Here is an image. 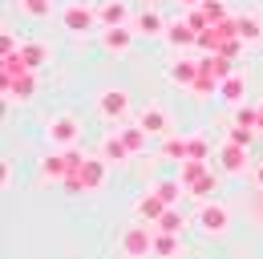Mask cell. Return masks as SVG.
<instances>
[{"mask_svg": "<svg viewBox=\"0 0 263 259\" xmlns=\"http://www.w3.org/2000/svg\"><path fill=\"white\" fill-rule=\"evenodd\" d=\"M118 251H122V259H150L154 255V227L150 223L126 227L122 239H118Z\"/></svg>", "mask_w": 263, "mask_h": 259, "instance_id": "obj_3", "label": "cell"}, {"mask_svg": "<svg viewBox=\"0 0 263 259\" xmlns=\"http://www.w3.org/2000/svg\"><path fill=\"white\" fill-rule=\"evenodd\" d=\"M247 146H235V142H223V150H219V170L223 174H247Z\"/></svg>", "mask_w": 263, "mask_h": 259, "instance_id": "obj_13", "label": "cell"}, {"mask_svg": "<svg viewBox=\"0 0 263 259\" xmlns=\"http://www.w3.org/2000/svg\"><path fill=\"white\" fill-rule=\"evenodd\" d=\"M101 158L105 162H130V146L122 142V134H105V142H101Z\"/></svg>", "mask_w": 263, "mask_h": 259, "instance_id": "obj_18", "label": "cell"}, {"mask_svg": "<svg viewBox=\"0 0 263 259\" xmlns=\"http://www.w3.org/2000/svg\"><path fill=\"white\" fill-rule=\"evenodd\" d=\"M174 255H182V235H170V231L154 227V259H174Z\"/></svg>", "mask_w": 263, "mask_h": 259, "instance_id": "obj_17", "label": "cell"}, {"mask_svg": "<svg viewBox=\"0 0 263 259\" xmlns=\"http://www.w3.org/2000/svg\"><path fill=\"white\" fill-rule=\"evenodd\" d=\"M16 4H21V12H25V16H36V21L53 12V0H16Z\"/></svg>", "mask_w": 263, "mask_h": 259, "instance_id": "obj_28", "label": "cell"}, {"mask_svg": "<svg viewBox=\"0 0 263 259\" xmlns=\"http://www.w3.org/2000/svg\"><path fill=\"white\" fill-rule=\"evenodd\" d=\"M195 227L206 235V239H223L231 231V207L227 202H219V198H211V202H202L195 211Z\"/></svg>", "mask_w": 263, "mask_h": 259, "instance_id": "obj_2", "label": "cell"}, {"mask_svg": "<svg viewBox=\"0 0 263 259\" xmlns=\"http://www.w3.org/2000/svg\"><path fill=\"white\" fill-rule=\"evenodd\" d=\"M206 174H211V166H206V162H198V158H186V162H182V170H178V182H182V187L191 191V187H195L198 178H206Z\"/></svg>", "mask_w": 263, "mask_h": 259, "instance_id": "obj_21", "label": "cell"}, {"mask_svg": "<svg viewBox=\"0 0 263 259\" xmlns=\"http://www.w3.org/2000/svg\"><path fill=\"white\" fill-rule=\"evenodd\" d=\"M202 4H215V0H202Z\"/></svg>", "mask_w": 263, "mask_h": 259, "instance_id": "obj_33", "label": "cell"}, {"mask_svg": "<svg viewBox=\"0 0 263 259\" xmlns=\"http://www.w3.org/2000/svg\"><path fill=\"white\" fill-rule=\"evenodd\" d=\"M77 138H81V118L77 114H53L49 122H45V142H49V150H73L77 146Z\"/></svg>", "mask_w": 263, "mask_h": 259, "instance_id": "obj_1", "label": "cell"}, {"mask_svg": "<svg viewBox=\"0 0 263 259\" xmlns=\"http://www.w3.org/2000/svg\"><path fill=\"white\" fill-rule=\"evenodd\" d=\"M178 4H182V8H198L202 0H178Z\"/></svg>", "mask_w": 263, "mask_h": 259, "instance_id": "obj_31", "label": "cell"}, {"mask_svg": "<svg viewBox=\"0 0 263 259\" xmlns=\"http://www.w3.org/2000/svg\"><path fill=\"white\" fill-rule=\"evenodd\" d=\"M130 25H134L138 36H150V41H154V36H166V21H162V12H158L154 4H146L142 12H134Z\"/></svg>", "mask_w": 263, "mask_h": 259, "instance_id": "obj_10", "label": "cell"}, {"mask_svg": "<svg viewBox=\"0 0 263 259\" xmlns=\"http://www.w3.org/2000/svg\"><path fill=\"white\" fill-rule=\"evenodd\" d=\"M162 41H166V45H174V49H191V45H198V29L182 16V21H170V25H166Z\"/></svg>", "mask_w": 263, "mask_h": 259, "instance_id": "obj_16", "label": "cell"}, {"mask_svg": "<svg viewBox=\"0 0 263 259\" xmlns=\"http://www.w3.org/2000/svg\"><path fill=\"white\" fill-rule=\"evenodd\" d=\"M138 126L146 130L150 138H170V134H174V122H170V114H166L162 105H146V109H138Z\"/></svg>", "mask_w": 263, "mask_h": 259, "instance_id": "obj_8", "label": "cell"}, {"mask_svg": "<svg viewBox=\"0 0 263 259\" xmlns=\"http://www.w3.org/2000/svg\"><path fill=\"white\" fill-rule=\"evenodd\" d=\"M134 41H138V32H134V25H118V29H101V45H105V53H130Z\"/></svg>", "mask_w": 263, "mask_h": 259, "instance_id": "obj_11", "label": "cell"}, {"mask_svg": "<svg viewBox=\"0 0 263 259\" xmlns=\"http://www.w3.org/2000/svg\"><path fill=\"white\" fill-rule=\"evenodd\" d=\"M247 85H251V73H243V69H235L227 81L219 85V97L227 101V105H243L247 101Z\"/></svg>", "mask_w": 263, "mask_h": 259, "instance_id": "obj_14", "label": "cell"}, {"mask_svg": "<svg viewBox=\"0 0 263 259\" xmlns=\"http://www.w3.org/2000/svg\"><path fill=\"white\" fill-rule=\"evenodd\" d=\"M105 170H109V162H105V158H85L65 178V187H69V191H81V194H93V191L105 187Z\"/></svg>", "mask_w": 263, "mask_h": 259, "instance_id": "obj_4", "label": "cell"}, {"mask_svg": "<svg viewBox=\"0 0 263 259\" xmlns=\"http://www.w3.org/2000/svg\"><path fill=\"white\" fill-rule=\"evenodd\" d=\"M130 109H134V101L126 85H105L98 94V114L105 122H122V118H130Z\"/></svg>", "mask_w": 263, "mask_h": 259, "instance_id": "obj_6", "label": "cell"}, {"mask_svg": "<svg viewBox=\"0 0 263 259\" xmlns=\"http://www.w3.org/2000/svg\"><path fill=\"white\" fill-rule=\"evenodd\" d=\"M251 138H255V130H251V126H239V122H235L231 134H227V142H235V146H251Z\"/></svg>", "mask_w": 263, "mask_h": 259, "instance_id": "obj_29", "label": "cell"}, {"mask_svg": "<svg viewBox=\"0 0 263 259\" xmlns=\"http://www.w3.org/2000/svg\"><path fill=\"white\" fill-rule=\"evenodd\" d=\"M61 25H65V32H77V36L101 29L98 8H93V4H85V0H69V4H61Z\"/></svg>", "mask_w": 263, "mask_h": 259, "instance_id": "obj_5", "label": "cell"}, {"mask_svg": "<svg viewBox=\"0 0 263 259\" xmlns=\"http://www.w3.org/2000/svg\"><path fill=\"white\" fill-rule=\"evenodd\" d=\"M21 61H25V69H41V65L49 61V45H41V41H21Z\"/></svg>", "mask_w": 263, "mask_h": 259, "instance_id": "obj_19", "label": "cell"}, {"mask_svg": "<svg viewBox=\"0 0 263 259\" xmlns=\"http://www.w3.org/2000/svg\"><path fill=\"white\" fill-rule=\"evenodd\" d=\"M98 21H101V29H118V25H130L134 12H130L126 0H101L98 4Z\"/></svg>", "mask_w": 263, "mask_h": 259, "instance_id": "obj_12", "label": "cell"}, {"mask_svg": "<svg viewBox=\"0 0 263 259\" xmlns=\"http://www.w3.org/2000/svg\"><path fill=\"white\" fill-rule=\"evenodd\" d=\"M118 134H122V142L130 146V154H142V150L150 146V134L138 126V122H134V126H126V130H118Z\"/></svg>", "mask_w": 263, "mask_h": 259, "instance_id": "obj_22", "label": "cell"}, {"mask_svg": "<svg viewBox=\"0 0 263 259\" xmlns=\"http://www.w3.org/2000/svg\"><path fill=\"white\" fill-rule=\"evenodd\" d=\"M154 191H158V198H162L166 207H178V194L186 191V187H182V182H178V178H162V182H158V187H154Z\"/></svg>", "mask_w": 263, "mask_h": 259, "instance_id": "obj_26", "label": "cell"}, {"mask_svg": "<svg viewBox=\"0 0 263 259\" xmlns=\"http://www.w3.org/2000/svg\"><path fill=\"white\" fill-rule=\"evenodd\" d=\"M219 191V174H206V178H198L195 187H191V194L195 198H202V202H211V194Z\"/></svg>", "mask_w": 263, "mask_h": 259, "instance_id": "obj_27", "label": "cell"}, {"mask_svg": "<svg viewBox=\"0 0 263 259\" xmlns=\"http://www.w3.org/2000/svg\"><path fill=\"white\" fill-rule=\"evenodd\" d=\"M4 94L8 101H33L41 94V81H36V69H25L16 77H4Z\"/></svg>", "mask_w": 263, "mask_h": 259, "instance_id": "obj_7", "label": "cell"}, {"mask_svg": "<svg viewBox=\"0 0 263 259\" xmlns=\"http://www.w3.org/2000/svg\"><path fill=\"white\" fill-rule=\"evenodd\" d=\"M235 32L243 45H263V25L255 16H235Z\"/></svg>", "mask_w": 263, "mask_h": 259, "instance_id": "obj_20", "label": "cell"}, {"mask_svg": "<svg viewBox=\"0 0 263 259\" xmlns=\"http://www.w3.org/2000/svg\"><path fill=\"white\" fill-rule=\"evenodd\" d=\"M255 182L263 187V162H255Z\"/></svg>", "mask_w": 263, "mask_h": 259, "instance_id": "obj_30", "label": "cell"}, {"mask_svg": "<svg viewBox=\"0 0 263 259\" xmlns=\"http://www.w3.org/2000/svg\"><path fill=\"white\" fill-rule=\"evenodd\" d=\"M186 158H198V162H211V142L206 134H186Z\"/></svg>", "mask_w": 263, "mask_h": 259, "instance_id": "obj_23", "label": "cell"}, {"mask_svg": "<svg viewBox=\"0 0 263 259\" xmlns=\"http://www.w3.org/2000/svg\"><path fill=\"white\" fill-rule=\"evenodd\" d=\"M166 77H170L178 89H195V81L202 77V65L191 61V57H174V61L166 65Z\"/></svg>", "mask_w": 263, "mask_h": 259, "instance_id": "obj_9", "label": "cell"}, {"mask_svg": "<svg viewBox=\"0 0 263 259\" xmlns=\"http://www.w3.org/2000/svg\"><path fill=\"white\" fill-rule=\"evenodd\" d=\"M255 130H263V101H259V122H255Z\"/></svg>", "mask_w": 263, "mask_h": 259, "instance_id": "obj_32", "label": "cell"}, {"mask_svg": "<svg viewBox=\"0 0 263 259\" xmlns=\"http://www.w3.org/2000/svg\"><path fill=\"white\" fill-rule=\"evenodd\" d=\"M154 227H158V231H170V235H182V231H186V215H182L178 207H166V215Z\"/></svg>", "mask_w": 263, "mask_h": 259, "instance_id": "obj_24", "label": "cell"}, {"mask_svg": "<svg viewBox=\"0 0 263 259\" xmlns=\"http://www.w3.org/2000/svg\"><path fill=\"white\" fill-rule=\"evenodd\" d=\"M134 215H138V223H158L166 215V202L158 198V191H146V194H138V202H134Z\"/></svg>", "mask_w": 263, "mask_h": 259, "instance_id": "obj_15", "label": "cell"}, {"mask_svg": "<svg viewBox=\"0 0 263 259\" xmlns=\"http://www.w3.org/2000/svg\"><path fill=\"white\" fill-rule=\"evenodd\" d=\"M162 154L170 162H186V134H170L162 142Z\"/></svg>", "mask_w": 263, "mask_h": 259, "instance_id": "obj_25", "label": "cell"}]
</instances>
